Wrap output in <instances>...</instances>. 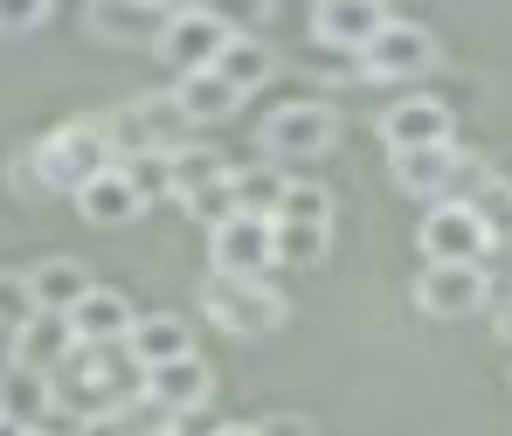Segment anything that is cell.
Listing matches in <instances>:
<instances>
[{
    "label": "cell",
    "mask_w": 512,
    "mask_h": 436,
    "mask_svg": "<svg viewBox=\"0 0 512 436\" xmlns=\"http://www.w3.org/2000/svg\"><path fill=\"white\" fill-rule=\"evenodd\" d=\"M201 14H215L229 35H256L263 14H270V0H201Z\"/></svg>",
    "instance_id": "obj_26"
},
{
    "label": "cell",
    "mask_w": 512,
    "mask_h": 436,
    "mask_svg": "<svg viewBox=\"0 0 512 436\" xmlns=\"http://www.w3.org/2000/svg\"><path fill=\"white\" fill-rule=\"evenodd\" d=\"M77 333H70V319L63 312H35L28 326H14V374H56V367H70L77 360Z\"/></svg>",
    "instance_id": "obj_13"
},
{
    "label": "cell",
    "mask_w": 512,
    "mask_h": 436,
    "mask_svg": "<svg viewBox=\"0 0 512 436\" xmlns=\"http://www.w3.org/2000/svg\"><path fill=\"white\" fill-rule=\"evenodd\" d=\"M201 305H208V319H215L222 333H236V340H250V333H277L284 312H291L284 291H277L270 277H208Z\"/></svg>",
    "instance_id": "obj_4"
},
{
    "label": "cell",
    "mask_w": 512,
    "mask_h": 436,
    "mask_svg": "<svg viewBox=\"0 0 512 436\" xmlns=\"http://www.w3.org/2000/svg\"><path fill=\"white\" fill-rule=\"evenodd\" d=\"M381 146L388 153H423V146H457V111L443 97H402L381 111Z\"/></svg>",
    "instance_id": "obj_9"
},
{
    "label": "cell",
    "mask_w": 512,
    "mask_h": 436,
    "mask_svg": "<svg viewBox=\"0 0 512 436\" xmlns=\"http://www.w3.org/2000/svg\"><path fill=\"white\" fill-rule=\"evenodd\" d=\"M222 42H229V28H222L215 14H201V7H187V14H167V28H160V56H167L180 77H194V70H215Z\"/></svg>",
    "instance_id": "obj_12"
},
{
    "label": "cell",
    "mask_w": 512,
    "mask_h": 436,
    "mask_svg": "<svg viewBox=\"0 0 512 436\" xmlns=\"http://www.w3.org/2000/svg\"><path fill=\"white\" fill-rule=\"evenodd\" d=\"M153 7H167V14H187V7H201V0H153Z\"/></svg>",
    "instance_id": "obj_34"
},
{
    "label": "cell",
    "mask_w": 512,
    "mask_h": 436,
    "mask_svg": "<svg viewBox=\"0 0 512 436\" xmlns=\"http://www.w3.org/2000/svg\"><path fill=\"white\" fill-rule=\"evenodd\" d=\"M208 388H215V374H208L201 353H187V360H173V367H153V374H146V395H153L167 416H194V409H208Z\"/></svg>",
    "instance_id": "obj_16"
},
{
    "label": "cell",
    "mask_w": 512,
    "mask_h": 436,
    "mask_svg": "<svg viewBox=\"0 0 512 436\" xmlns=\"http://www.w3.org/2000/svg\"><path fill=\"white\" fill-rule=\"evenodd\" d=\"M0 436H28V423H14V416H0Z\"/></svg>",
    "instance_id": "obj_35"
},
{
    "label": "cell",
    "mask_w": 512,
    "mask_h": 436,
    "mask_svg": "<svg viewBox=\"0 0 512 436\" xmlns=\"http://www.w3.org/2000/svg\"><path fill=\"white\" fill-rule=\"evenodd\" d=\"M208 270L215 277H270L277 270V229L263 215H229L208 229Z\"/></svg>",
    "instance_id": "obj_7"
},
{
    "label": "cell",
    "mask_w": 512,
    "mask_h": 436,
    "mask_svg": "<svg viewBox=\"0 0 512 436\" xmlns=\"http://www.w3.org/2000/svg\"><path fill=\"white\" fill-rule=\"evenodd\" d=\"M125 347H132V360H139L146 374H153V367H173V360L194 353V319H180V312H146Z\"/></svg>",
    "instance_id": "obj_17"
},
{
    "label": "cell",
    "mask_w": 512,
    "mask_h": 436,
    "mask_svg": "<svg viewBox=\"0 0 512 436\" xmlns=\"http://www.w3.org/2000/svg\"><path fill=\"white\" fill-rule=\"evenodd\" d=\"M35 319V298H28V270H0V326H28Z\"/></svg>",
    "instance_id": "obj_27"
},
{
    "label": "cell",
    "mask_w": 512,
    "mask_h": 436,
    "mask_svg": "<svg viewBox=\"0 0 512 436\" xmlns=\"http://www.w3.org/2000/svg\"><path fill=\"white\" fill-rule=\"evenodd\" d=\"M229 187H236V208H243V215H263V222H270V215L284 208V194H291V174L270 167V160H256V167H236Z\"/></svg>",
    "instance_id": "obj_23"
},
{
    "label": "cell",
    "mask_w": 512,
    "mask_h": 436,
    "mask_svg": "<svg viewBox=\"0 0 512 436\" xmlns=\"http://www.w3.org/2000/svg\"><path fill=\"white\" fill-rule=\"evenodd\" d=\"M49 21V0H0V35H28Z\"/></svg>",
    "instance_id": "obj_29"
},
{
    "label": "cell",
    "mask_w": 512,
    "mask_h": 436,
    "mask_svg": "<svg viewBox=\"0 0 512 436\" xmlns=\"http://www.w3.org/2000/svg\"><path fill=\"white\" fill-rule=\"evenodd\" d=\"M28 298H35V312H77L90 298V270L77 257H49V263H35L28 270Z\"/></svg>",
    "instance_id": "obj_19"
},
{
    "label": "cell",
    "mask_w": 512,
    "mask_h": 436,
    "mask_svg": "<svg viewBox=\"0 0 512 436\" xmlns=\"http://www.w3.org/2000/svg\"><path fill=\"white\" fill-rule=\"evenodd\" d=\"M270 229H277V263L312 270V263L333 250V194L319 180H291V194L270 215Z\"/></svg>",
    "instance_id": "obj_3"
},
{
    "label": "cell",
    "mask_w": 512,
    "mask_h": 436,
    "mask_svg": "<svg viewBox=\"0 0 512 436\" xmlns=\"http://www.w3.org/2000/svg\"><path fill=\"white\" fill-rule=\"evenodd\" d=\"M208 436H256V423H222V430H208Z\"/></svg>",
    "instance_id": "obj_33"
},
{
    "label": "cell",
    "mask_w": 512,
    "mask_h": 436,
    "mask_svg": "<svg viewBox=\"0 0 512 436\" xmlns=\"http://www.w3.org/2000/svg\"><path fill=\"white\" fill-rule=\"evenodd\" d=\"M0 416H14V423H49V381L42 374H7L0 381Z\"/></svg>",
    "instance_id": "obj_24"
},
{
    "label": "cell",
    "mask_w": 512,
    "mask_h": 436,
    "mask_svg": "<svg viewBox=\"0 0 512 436\" xmlns=\"http://www.w3.org/2000/svg\"><path fill=\"white\" fill-rule=\"evenodd\" d=\"M229 180H236V174H229ZM229 180H222V187H208V194H194V201H180V208H187L194 222H208V229H222L229 215H243V208H236V187H229Z\"/></svg>",
    "instance_id": "obj_28"
},
{
    "label": "cell",
    "mask_w": 512,
    "mask_h": 436,
    "mask_svg": "<svg viewBox=\"0 0 512 436\" xmlns=\"http://www.w3.org/2000/svg\"><path fill=\"white\" fill-rule=\"evenodd\" d=\"M256 436H312V423H305V416H263Z\"/></svg>",
    "instance_id": "obj_30"
},
{
    "label": "cell",
    "mask_w": 512,
    "mask_h": 436,
    "mask_svg": "<svg viewBox=\"0 0 512 436\" xmlns=\"http://www.w3.org/2000/svg\"><path fill=\"white\" fill-rule=\"evenodd\" d=\"M111 409H118V395H111V388L90 374L84 353H77L70 367H56V374H49V416H56V423H77V430H90V423H104Z\"/></svg>",
    "instance_id": "obj_11"
},
{
    "label": "cell",
    "mask_w": 512,
    "mask_h": 436,
    "mask_svg": "<svg viewBox=\"0 0 512 436\" xmlns=\"http://www.w3.org/2000/svg\"><path fill=\"white\" fill-rule=\"evenodd\" d=\"M90 35L97 42H118V49H160V28H167V7L153 0H90Z\"/></svg>",
    "instance_id": "obj_14"
},
{
    "label": "cell",
    "mask_w": 512,
    "mask_h": 436,
    "mask_svg": "<svg viewBox=\"0 0 512 436\" xmlns=\"http://www.w3.org/2000/svg\"><path fill=\"white\" fill-rule=\"evenodd\" d=\"M132 326H139V312H132V298H125V291H111V284H90V298L70 312L77 347H125V340H132Z\"/></svg>",
    "instance_id": "obj_15"
},
{
    "label": "cell",
    "mask_w": 512,
    "mask_h": 436,
    "mask_svg": "<svg viewBox=\"0 0 512 436\" xmlns=\"http://www.w3.org/2000/svg\"><path fill=\"white\" fill-rule=\"evenodd\" d=\"M388 21H395L388 0H319V7H312V35H319V49H346V56H360Z\"/></svg>",
    "instance_id": "obj_10"
},
{
    "label": "cell",
    "mask_w": 512,
    "mask_h": 436,
    "mask_svg": "<svg viewBox=\"0 0 512 436\" xmlns=\"http://www.w3.org/2000/svg\"><path fill=\"white\" fill-rule=\"evenodd\" d=\"M429 70H436V35H429L423 21H388L360 49V77H374V84H416Z\"/></svg>",
    "instance_id": "obj_5"
},
{
    "label": "cell",
    "mask_w": 512,
    "mask_h": 436,
    "mask_svg": "<svg viewBox=\"0 0 512 436\" xmlns=\"http://www.w3.org/2000/svg\"><path fill=\"white\" fill-rule=\"evenodd\" d=\"M416 243H423V263H492V236L471 201H429Z\"/></svg>",
    "instance_id": "obj_6"
},
{
    "label": "cell",
    "mask_w": 512,
    "mask_h": 436,
    "mask_svg": "<svg viewBox=\"0 0 512 436\" xmlns=\"http://www.w3.org/2000/svg\"><path fill=\"white\" fill-rule=\"evenodd\" d=\"M333 139H340V111L319 104V97H291V104H277V111L256 125V146H263L270 167L319 160V153H333Z\"/></svg>",
    "instance_id": "obj_2"
},
{
    "label": "cell",
    "mask_w": 512,
    "mask_h": 436,
    "mask_svg": "<svg viewBox=\"0 0 512 436\" xmlns=\"http://www.w3.org/2000/svg\"><path fill=\"white\" fill-rule=\"evenodd\" d=\"M118 167H125V180H132V194H139V201H173L167 153H125Z\"/></svg>",
    "instance_id": "obj_25"
},
{
    "label": "cell",
    "mask_w": 512,
    "mask_h": 436,
    "mask_svg": "<svg viewBox=\"0 0 512 436\" xmlns=\"http://www.w3.org/2000/svg\"><path fill=\"white\" fill-rule=\"evenodd\" d=\"M118 167V146H111V132L97 125V118H70V125H56L35 153H28V174L35 187H49V194H84L97 174H111Z\"/></svg>",
    "instance_id": "obj_1"
},
{
    "label": "cell",
    "mask_w": 512,
    "mask_h": 436,
    "mask_svg": "<svg viewBox=\"0 0 512 436\" xmlns=\"http://www.w3.org/2000/svg\"><path fill=\"white\" fill-rule=\"evenodd\" d=\"M416 305L429 319H478L492 305V270L485 263H429L416 277Z\"/></svg>",
    "instance_id": "obj_8"
},
{
    "label": "cell",
    "mask_w": 512,
    "mask_h": 436,
    "mask_svg": "<svg viewBox=\"0 0 512 436\" xmlns=\"http://www.w3.org/2000/svg\"><path fill=\"white\" fill-rule=\"evenodd\" d=\"M7 374H14V333L0 326V381H7Z\"/></svg>",
    "instance_id": "obj_32"
},
{
    "label": "cell",
    "mask_w": 512,
    "mask_h": 436,
    "mask_svg": "<svg viewBox=\"0 0 512 436\" xmlns=\"http://www.w3.org/2000/svg\"><path fill=\"white\" fill-rule=\"evenodd\" d=\"M77 208H84V222H97V229H118V222H132L146 201L132 194V180H125V167H111V174H97L77 194Z\"/></svg>",
    "instance_id": "obj_22"
},
{
    "label": "cell",
    "mask_w": 512,
    "mask_h": 436,
    "mask_svg": "<svg viewBox=\"0 0 512 436\" xmlns=\"http://www.w3.org/2000/svg\"><path fill=\"white\" fill-rule=\"evenodd\" d=\"M229 174H236V160H229L222 146H201V139H180V146L167 153L173 201H194V194H208V187H222Z\"/></svg>",
    "instance_id": "obj_18"
},
{
    "label": "cell",
    "mask_w": 512,
    "mask_h": 436,
    "mask_svg": "<svg viewBox=\"0 0 512 436\" xmlns=\"http://www.w3.org/2000/svg\"><path fill=\"white\" fill-rule=\"evenodd\" d=\"M173 104H180V118H187V125H222V118H236L243 90H229L215 70H194V77H180V84H173Z\"/></svg>",
    "instance_id": "obj_20"
},
{
    "label": "cell",
    "mask_w": 512,
    "mask_h": 436,
    "mask_svg": "<svg viewBox=\"0 0 512 436\" xmlns=\"http://www.w3.org/2000/svg\"><path fill=\"white\" fill-rule=\"evenodd\" d=\"M28 436H84V430H77V423H56V416H49V423H35Z\"/></svg>",
    "instance_id": "obj_31"
},
{
    "label": "cell",
    "mask_w": 512,
    "mask_h": 436,
    "mask_svg": "<svg viewBox=\"0 0 512 436\" xmlns=\"http://www.w3.org/2000/svg\"><path fill=\"white\" fill-rule=\"evenodd\" d=\"M215 77L250 97V90H263L270 77H277V56H270L256 35H229V42H222V56H215Z\"/></svg>",
    "instance_id": "obj_21"
}]
</instances>
